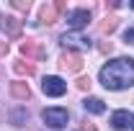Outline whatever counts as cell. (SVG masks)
<instances>
[{
    "instance_id": "1",
    "label": "cell",
    "mask_w": 134,
    "mask_h": 131,
    "mask_svg": "<svg viewBox=\"0 0 134 131\" xmlns=\"http://www.w3.org/2000/svg\"><path fill=\"white\" fill-rule=\"evenodd\" d=\"M100 82L106 90H124L134 85V59L119 57L100 67Z\"/></svg>"
},
{
    "instance_id": "2",
    "label": "cell",
    "mask_w": 134,
    "mask_h": 131,
    "mask_svg": "<svg viewBox=\"0 0 134 131\" xmlns=\"http://www.w3.org/2000/svg\"><path fill=\"white\" fill-rule=\"evenodd\" d=\"M41 118H44V123H49L52 129H62V126H67L70 113H67V108H44Z\"/></svg>"
},
{
    "instance_id": "3",
    "label": "cell",
    "mask_w": 134,
    "mask_h": 131,
    "mask_svg": "<svg viewBox=\"0 0 134 131\" xmlns=\"http://www.w3.org/2000/svg\"><path fill=\"white\" fill-rule=\"evenodd\" d=\"M67 8L65 0H57V3H47L44 8H41V23H47V26H52V23H57V18H59V13Z\"/></svg>"
},
{
    "instance_id": "4",
    "label": "cell",
    "mask_w": 134,
    "mask_h": 131,
    "mask_svg": "<svg viewBox=\"0 0 134 131\" xmlns=\"http://www.w3.org/2000/svg\"><path fill=\"white\" fill-rule=\"evenodd\" d=\"M41 90H44V95H52V98H59V95H65L67 93V85L57 75H49V77H44L41 82Z\"/></svg>"
},
{
    "instance_id": "5",
    "label": "cell",
    "mask_w": 134,
    "mask_h": 131,
    "mask_svg": "<svg viewBox=\"0 0 134 131\" xmlns=\"http://www.w3.org/2000/svg\"><path fill=\"white\" fill-rule=\"evenodd\" d=\"M59 67H62L65 72H80V69H83V57L75 54V51H65V54L59 57Z\"/></svg>"
},
{
    "instance_id": "6",
    "label": "cell",
    "mask_w": 134,
    "mask_h": 131,
    "mask_svg": "<svg viewBox=\"0 0 134 131\" xmlns=\"http://www.w3.org/2000/svg\"><path fill=\"white\" fill-rule=\"evenodd\" d=\"M21 54H26V59H44V57H47L44 46H41L39 41H31V39H26V41L21 44Z\"/></svg>"
},
{
    "instance_id": "7",
    "label": "cell",
    "mask_w": 134,
    "mask_h": 131,
    "mask_svg": "<svg viewBox=\"0 0 134 131\" xmlns=\"http://www.w3.org/2000/svg\"><path fill=\"white\" fill-rule=\"evenodd\" d=\"M111 126L119 131H124V129H129V126H134V116L132 111H116V113L111 116Z\"/></svg>"
},
{
    "instance_id": "8",
    "label": "cell",
    "mask_w": 134,
    "mask_h": 131,
    "mask_svg": "<svg viewBox=\"0 0 134 131\" xmlns=\"http://www.w3.org/2000/svg\"><path fill=\"white\" fill-rule=\"evenodd\" d=\"M88 21H90V10H85V8L72 10V13H70V18H67V23H70L75 31H80L83 26H88Z\"/></svg>"
},
{
    "instance_id": "9",
    "label": "cell",
    "mask_w": 134,
    "mask_h": 131,
    "mask_svg": "<svg viewBox=\"0 0 134 131\" xmlns=\"http://www.w3.org/2000/svg\"><path fill=\"white\" fill-rule=\"evenodd\" d=\"M62 44L67 46V51L72 49V46H80V49H88V46H90V41H88L85 36H80V33H65V36H62Z\"/></svg>"
},
{
    "instance_id": "10",
    "label": "cell",
    "mask_w": 134,
    "mask_h": 131,
    "mask_svg": "<svg viewBox=\"0 0 134 131\" xmlns=\"http://www.w3.org/2000/svg\"><path fill=\"white\" fill-rule=\"evenodd\" d=\"M10 95L18 100H29L31 98V87L26 82H10Z\"/></svg>"
},
{
    "instance_id": "11",
    "label": "cell",
    "mask_w": 134,
    "mask_h": 131,
    "mask_svg": "<svg viewBox=\"0 0 134 131\" xmlns=\"http://www.w3.org/2000/svg\"><path fill=\"white\" fill-rule=\"evenodd\" d=\"M0 26L5 28V31L10 33V36H16L18 31H21V21L18 18H10V16H5V18H0Z\"/></svg>"
},
{
    "instance_id": "12",
    "label": "cell",
    "mask_w": 134,
    "mask_h": 131,
    "mask_svg": "<svg viewBox=\"0 0 134 131\" xmlns=\"http://www.w3.org/2000/svg\"><path fill=\"white\" fill-rule=\"evenodd\" d=\"M83 105H85L88 113H103V111H106V103H103L100 98H85Z\"/></svg>"
},
{
    "instance_id": "13",
    "label": "cell",
    "mask_w": 134,
    "mask_h": 131,
    "mask_svg": "<svg viewBox=\"0 0 134 131\" xmlns=\"http://www.w3.org/2000/svg\"><path fill=\"white\" fill-rule=\"evenodd\" d=\"M116 26H119V18H116V16H108V18H103V23L98 26V31H100V33H111Z\"/></svg>"
},
{
    "instance_id": "14",
    "label": "cell",
    "mask_w": 134,
    "mask_h": 131,
    "mask_svg": "<svg viewBox=\"0 0 134 131\" xmlns=\"http://www.w3.org/2000/svg\"><path fill=\"white\" fill-rule=\"evenodd\" d=\"M13 69H16L18 75H34V72H36V67H34L29 59H26V62H16V64H13Z\"/></svg>"
},
{
    "instance_id": "15",
    "label": "cell",
    "mask_w": 134,
    "mask_h": 131,
    "mask_svg": "<svg viewBox=\"0 0 134 131\" xmlns=\"http://www.w3.org/2000/svg\"><path fill=\"white\" fill-rule=\"evenodd\" d=\"M10 5H13L16 10H29V5H31V3H29V0H13Z\"/></svg>"
},
{
    "instance_id": "16",
    "label": "cell",
    "mask_w": 134,
    "mask_h": 131,
    "mask_svg": "<svg viewBox=\"0 0 134 131\" xmlns=\"http://www.w3.org/2000/svg\"><path fill=\"white\" fill-rule=\"evenodd\" d=\"M77 87L80 90H90V77H80L77 80Z\"/></svg>"
},
{
    "instance_id": "17",
    "label": "cell",
    "mask_w": 134,
    "mask_h": 131,
    "mask_svg": "<svg viewBox=\"0 0 134 131\" xmlns=\"http://www.w3.org/2000/svg\"><path fill=\"white\" fill-rule=\"evenodd\" d=\"M77 131H96V126H93L90 121H83V123L77 126Z\"/></svg>"
},
{
    "instance_id": "18",
    "label": "cell",
    "mask_w": 134,
    "mask_h": 131,
    "mask_svg": "<svg viewBox=\"0 0 134 131\" xmlns=\"http://www.w3.org/2000/svg\"><path fill=\"white\" fill-rule=\"evenodd\" d=\"M124 41L126 44H134V28H129V31L124 33Z\"/></svg>"
},
{
    "instance_id": "19",
    "label": "cell",
    "mask_w": 134,
    "mask_h": 131,
    "mask_svg": "<svg viewBox=\"0 0 134 131\" xmlns=\"http://www.w3.org/2000/svg\"><path fill=\"white\" fill-rule=\"evenodd\" d=\"M100 51H111V41H100Z\"/></svg>"
},
{
    "instance_id": "20",
    "label": "cell",
    "mask_w": 134,
    "mask_h": 131,
    "mask_svg": "<svg viewBox=\"0 0 134 131\" xmlns=\"http://www.w3.org/2000/svg\"><path fill=\"white\" fill-rule=\"evenodd\" d=\"M132 8H134V3H132Z\"/></svg>"
}]
</instances>
